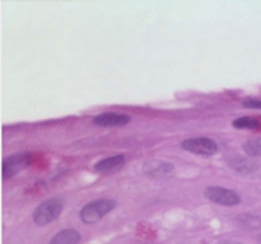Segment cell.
I'll list each match as a JSON object with an SVG mask.
<instances>
[{
  "label": "cell",
  "mask_w": 261,
  "mask_h": 244,
  "mask_svg": "<svg viewBox=\"0 0 261 244\" xmlns=\"http://www.w3.org/2000/svg\"><path fill=\"white\" fill-rule=\"evenodd\" d=\"M29 162V156L24 153H18V155H12L8 156L3 164H2V178L3 179H11L12 176H15L21 169H24Z\"/></svg>",
  "instance_id": "5b68a950"
},
{
  "label": "cell",
  "mask_w": 261,
  "mask_h": 244,
  "mask_svg": "<svg viewBox=\"0 0 261 244\" xmlns=\"http://www.w3.org/2000/svg\"><path fill=\"white\" fill-rule=\"evenodd\" d=\"M232 126L237 129H258L260 120L252 119V117H240V119L232 122Z\"/></svg>",
  "instance_id": "7c38bea8"
},
{
  "label": "cell",
  "mask_w": 261,
  "mask_h": 244,
  "mask_svg": "<svg viewBox=\"0 0 261 244\" xmlns=\"http://www.w3.org/2000/svg\"><path fill=\"white\" fill-rule=\"evenodd\" d=\"M205 197L217 205H222V206H236L240 203V196L236 191H232L229 188H223V186L205 188Z\"/></svg>",
  "instance_id": "3957f363"
},
{
  "label": "cell",
  "mask_w": 261,
  "mask_h": 244,
  "mask_svg": "<svg viewBox=\"0 0 261 244\" xmlns=\"http://www.w3.org/2000/svg\"><path fill=\"white\" fill-rule=\"evenodd\" d=\"M116 202L111 199H99V200H93L90 203H87L82 209H81V220L84 223H96L100 219H103L107 214H110L114 208H116Z\"/></svg>",
  "instance_id": "7a4b0ae2"
},
{
  "label": "cell",
  "mask_w": 261,
  "mask_h": 244,
  "mask_svg": "<svg viewBox=\"0 0 261 244\" xmlns=\"http://www.w3.org/2000/svg\"><path fill=\"white\" fill-rule=\"evenodd\" d=\"M130 122L129 116L125 114H117V113H103L94 117L93 123L96 126H103V127H116V126H125Z\"/></svg>",
  "instance_id": "52a82bcc"
},
{
  "label": "cell",
  "mask_w": 261,
  "mask_h": 244,
  "mask_svg": "<svg viewBox=\"0 0 261 244\" xmlns=\"http://www.w3.org/2000/svg\"><path fill=\"white\" fill-rule=\"evenodd\" d=\"M246 155L249 156H254V158H260L261 156V137L260 138H252L249 141L245 143L243 146Z\"/></svg>",
  "instance_id": "8fae6325"
},
{
  "label": "cell",
  "mask_w": 261,
  "mask_h": 244,
  "mask_svg": "<svg viewBox=\"0 0 261 244\" xmlns=\"http://www.w3.org/2000/svg\"><path fill=\"white\" fill-rule=\"evenodd\" d=\"M181 146L187 152H192L196 155H203V156H211L217 152V143L214 140L205 138V137L184 140Z\"/></svg>",
  "instance_id": "277c9868"
},
{
  "label": "cell",
  "mask_w": 261,
  "mask_h": 244,
  "mask_svg": "<svg viewBox=\"0 0 261 244\" xmlns=\"http://www.w3.org/2000/svg\"><path fill=\"white\" fill-rule=\"evenodd\" d=\"M125 156L123 155H116V156H110V158H105L102 161H99L96 166H94V170L96 172H102V173H107V172H113V170H117L120 169L123 164H125Z\"/></svg>",
  "instance_id": "9c48e42d"
},
{
  "label": "cell",
  "mask_w": 261,
  "mask_h": 244,
  "mask_svg": "<svg viewBox=\"0 0 261 244\" xmlns=\"http://www.w3.org/2000/svg\"><path fill=\"white\" fill-rule=\"evenodd\" d=\"M243 106L246 108H257V110H261V99H246L243 102Z\"/></svg>",
  "instance_id": "4fadbf2b"
},
{
  "label": "cell",
  "mask_w": 261,
  "mask_h": 244,
  "mask_svg": "<svg viewBox=\"0 0 261 244\" xmlns=\"http://www.w3.org/2000/svg\"><path fill=\"white\" fill-rule=\"evenodd\" d=\"M228 166H229L232 170H236V172H239V173H243V175H246V173H254V172L258 169V164H257L255 161L246 159V158H243V156H232V158H229V159H228Z\"/></svg>",
  "instance_id": "ba28073f"
},
{
  "label": "cell",
  "mask_w": 261,
  "mask_h": 244,
  "mask_svg": "<svg viewBox=\"0 0 261 244\" xmlns=\"http://www.w3.org/2000/svg\"><path fill=\"white\" fill-rule=\"evenodd\" d=\"M143 172L149 176L160 178V176L172 175L175 172V167H173V164L161 161V159H149L143 164Z\"/></svg>",
  "instance_id": "8992f818"
},
{
  "label": "cell",
  "mask_w": 261,
  "mask_h": 244,
  "mask_svg": "<svg viewBox=\"0 0 261 244\" xmlns=\"http://www.w3.org/2000/svg\"><path fill=\"white\" fill-rule=\"evenodd\" d=\"M81 241V234L74 229H64L60 231L49 244H79Z\"/></svg>",
  "instance_id": "30bf717a"
},
{
  "label": "cell",
  "mask_w": 261,
  "mask_h": 244,
  "mask_svg": "<svg viewBox=\"0 0 261 244\" xmlns=\"http://www.w3.org/2000/svg\"><path fill=\"white\" fill-rule=\"evenodd\" d=\"M63 208H64V202L61 197H52L49 200H44L43 203H40L35 211H34V222L35 225L38 226H46L52 222H55L61 212H63Z\"/></svg>",
  "instance_id": "6da1fadb"
}]
</instances>
